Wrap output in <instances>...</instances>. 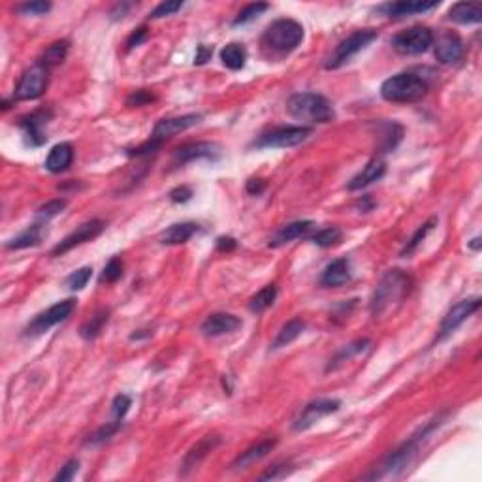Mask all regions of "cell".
I'll return each instance as SVG.
<instances>
[{"label": "cell", "instance_id": "48", "mask_svg": "<svg viewBox=\"0 0 482 482\" xmlns=\"http://www.w3.org/2000/svg\"><path fill=\"white\" fill-rule=\"evenodd\" d=\"M160 141L157 140H149L148 143H143V145H140V148L132 149V151H129L130 157H143V155H149V153H155V151H159L160 149Z\"/></svg>", "mask_w": 482, "mask_h": 482}, {"label": "cell", "instance_id": "49", "mask_svg": "<svg viewBox=\"0 0 482 482\" xmlns=\"http://www.w3.org/2000/svg\"><path fill=\"white\" fill-rule=\"evenodd\" d=\"M190 198H193V190L188 187H177L170 193V200L174 202V204H185V202H188Z\"/></svg>", "mask_w": 482, "mask_h": 482}, {"label": "cell", "instance_id": "8", "mask_svg": "<svg viewBox=\"0 0 482 482\" xmlns=\"http://www.w3.org/2000/svg\"><path fill=\"white\" fill-rule=\"evenodd\" d=\"M436 36L428 27H411L394 36L392 47L401 55H420L426 53L434 46Z\"/></svg>", "mask_w": 482, "mask_h": 482}, {"label": "cell", "instance_id": "45", "mask_svg": "<svg viewBox=\"0 0 482 482\" xmlns=\"http://www.w3.org/2000/svg\"><path fill=\"white\" fill-rule=\"evenodd\" d=\"M183 8V2H162L159 6L155 8L153 12L149 13L151 19H160V18H168V15H174L176 12H179Z\"/></svg>", "mask_w": 482, "mask_h": 482}, {"label": "cell", "instance_id": "23", "mask_svg": "<svg viewBox=\"0 0 482 482\" xmlns=\"http://www.w3.org/2000/svg\"><path fill=\"white\" fill-rule=\"evenodd\" d=\"M277 441L275 439H266V441H260L256 445H253L251 448H247L245 452H241L237 458L234 460L232 464V469H247L249 465L256 464L262 458H266L268 454L275 448Z\"/></svg>", "mask_w": 482, "mask_h": 482}, {"label": "cell", "instance_id": "1", "mask_svg": "<svg viewBox=\"0 0 482 482\" xmlns=\"http://www.w3.org/2000/svg\"><path fill=\"white\" fill-rule=\"evenodd\" d=\"M304 40V27L294 19H277L260 38L266 59L279 60L294 51Z\"/></svg>", "mask_w": 482, "mask_h": 482}, {"label": "cell", "instance_id": "21", "mask_svg": "<svg viewBox=\"0 0 482 482\" xmlns=\"http://www.w3.org/2000/svg\"><path fill=\"white\" fill-rule=\"evenodd\" d=\"M384 174H386V164H384V160L371 159L370 162L362 168V171L356 174V176L351 179L349 188H351V190H362V188L370 187L371 183L379 181Z\"/></svg>", "mask_w": 482, "mask_h": 482}, {"label": "cell", "instance_id": "46", "mask_svg": "<svg viewBox=\"0 0 482 482\" xmlns=\"http://www.w3.org/2000/svg\"><path fill=\"white\" fill-rule=\"evenodd\" d=\"M155 96L149 91H145V89H141V91H136V93H132L126 98V106L130 108H140V106H145V104H149V102H153Z\"/></svg>", "mask_w": 482, "mask_h": 482}, {"label": "cell", "instance_id": "7", "mask_svg": "<svg viewBox=\"0 0 482 482\" xmlns=\"http://www.w3.org/2000/svg\"><path fill=\"white\" fill-rule=\"evenodd\" d=\"M313 134L311 126H279L266 132L254 141V148L259 149H288L296 148Z\"/></svg>", "mask_w": 482, "mask_h": 482}, {"label": "cell", "instance_id": "52", "mask_svg": "<svg viewBox=\"0 0 482 482\" xmlns=\"http://www.w3.org/2000/svg\"><path fill=\"white\" fill-rule=\"evenodd\" d=\"M148 38V29L145 27H140V29L136 30V32H132L129 38V41H126V47L129 49H132V47H138L141 44V41Z\"/></svg>", "mask_w": 482, "mask_h": 482}, {"label": "cell", "instance_id": "50", "mask_svg": "<svg viewBox=\"0 0 482 482\" xmlns=\"http://www.w3.org/2000/svg\"><path fill=\"white\" fill-rule=\"evenodd\" d=\"M288 465H273L268 473H264V475H260V481H277V478H282V476L288 475Z\"/></svg>", "mask_w": 482, "mask_h": 482}, {"label": "cell", "instance_id": "34", "mask_svg": "<svg viewBox=\"0 0 482 482\" xmlns=\"http://www.w3.org/2000/svg\"><path fill=\"white\" fill-rule=\"evenodd\" d=\"M68 49H70V41L68 40H59L53 41L51 46H47V49L44 51L40 59V65H44L46 68H51V66H57L60 63H65L66 55H68Z\"/></svg>", "mask_w": 482, "mask_h": 482}, {"label": "cell", "instance_id": "37", "mask_svg": "<svg viewBox=\"0 0 482 482\" xmlns=\"http://www.w3.org/2000/svg\"><path fill=\"white\" fill-rule=\"evenodd\" d=\"M436 224H437V219L436 217H431V219H429V221H426V223H424L422 226H420V228H418L417 232L412 234L411 240L407 241L405 249L401 251V256H409V254L415 253L418 245H420V243H422V241L426 240V235H428L429 232L434 230V226H436Z\"/></svg>", "mask_w": 482, "mask_h": 482}, {"label": "cell", "instance_id": "15", "mask_svg": "<svg viewBox=\"0 0 482 482\" xmlns=\"http://www.w3.org/2000/svg\"><path fill=\"white\" fill-rule=\"evenodd\" d=\"M434 44H436V59L441 65H456L464 57V41L452 30L443 32Z\"/></svg>", "mask_w": 482, "mask_h": 482}, {"label": "cell", "instance_id": "54", "mask_svg": "<svg viewBox=\"0 0 482 482\" xmlns=\"http://www.w3.org/2000/svg\"><path fill=\"white\" fill-rule=\"evenodd\" d=\"M266 188V183L262 179H251L247 183V193L249 195H260Z\"/></svg>", "mask_w": 482, "mask_h": 482}, {"label": "cell", "instance_id": "29", "mask_svg": "<svg viewBox=\"0 0 482 482\" xmlns=\"http://www.w3.org/2000/svg\"><path fill=\"white\" fill-rule=\"evenodd\" d=\"M41 240H44V224L36 223L32 226L21 232L18 237H13L12 241H8L6 249L10 251H18V249H27V247H36L40 245Z\"/></svg>", "mask_w": 482, "mask_h": 482}, {"label": "cell", "instance_id": "33", "mask_svg": "<svg viewBox=\"0 0 482 482\" xmlns=\"http://www.w3.org/2000/svg\"><path fill=\"white\" fill-rule=\"evenodd\" d=\"M108 318H110V311H106V309L96 311L93 317L89 318L87 323L82 324V328H79V335H82L85 341H93V339H96V337L100 335L104 324L108 323Z\"/></svg>", "mask_w": 482, "mask_h": 482}, {"label": "cell", "instance_id": "26", "mask_svg": "<svg viewBox=\"0 0 482 482\" xmlns=\"http://www.w3.org/2000/svg\"><path fill=\"white\" fill-rule=\"evenodd\" d=\"M448 19L460 25L481 23L482 6L478 2H458L448 10Z\"/></svg>", "mask_w": 482, "mask_h": 482}, {"label": "cell", "instance_id": "28", "mask_svg": "<svg viewBox=\"0 0 482 482\" xmlns=\"http://www.w3.org/2000/svg\"><path fill=\"white\" fill-rule=\"evenodd\" d=\"M379 149L382 153H389V151H394L398 148V143L403 138V126L398 123H381L379 124Z\"/></svg>", "mask_w": 482, "mask_h": 482}, {"label": "cell", "instance_id": "51", "mask_svg": "<svg viewBox=\"0 0 482 482\" xmlns=\"http://www.w3.org/2000/svg\"><path fill=\"white\" fill-rule=\"evenodd\" d=\"M211 55H213V47L206 46V44H200L198 49H196L195 65H206L207 60H211Z\"/></svg>", "mask_w": 482, "mask_h": 482}, {"label": "cell", "instance_id": "16", "mask_svg": "<svg viewBox=\"0 0 482 482\" xmlns=\"http://www.w3.org/2000/svg\"><path fill=\"white\" fill-rule=\"evenodd\" d=\"M200 119L202 115H198V113H188V115H181V117L162 119V121H159V123L155 124L151 140H157L162 143V141L171 138V136L179 134V132H185V130H188L190 126L198 124L200 123Z\"/></svg>", "mask_w": 482, "mask_h": 482}, {"label": "cell", "instance_id": "19", "mask_svg": "<svg viewBox=\"0 0 482 482\" xmlns=\"http://www.w3.org/2000/svg\"><path fill=\"white\" fill-rule=\"evenodd\" d=\"M241 326V318L230 313H213L202 324V334L206 337H219V335L232 334Z\"/></svg>", "mask_w": 482, "mask_h": 482}, {"label": "cell", "instance_id": "39", "mask_svg": "<svg viewBox=\"0 0 482 482\" xmlns=\"http://www.w3.org/2000/svg\"><path fill=\"white\" fill-rule=\"evenodd\" d=\"M121 424L123 422H119V420H112V422H108L106 426H102L100 429H96L93 436H89L87 445H100V443L112 439V437L117 434L119 429H121Z\"/></svg>", "mask_w": 482, "mask_h": 482}, {"label": "cell", "instance_id": "10", "mask_svg": "<svg viewBox=\"0 0 482 482\" xmlns=\"http://www.w3.org/2000/svg\"><path fill=\"white\" fill-rule=\"evenodd\" d=\"M47 82H49V74L44 65L30 66L29 70L19 79L18 87H15V98L18 100H36L41 94L46 93Z\"/></svg>", "mask_w": 482, "mask_h": 482}, {"label": "cell", "instance_id": "36", "mask_svg": "<svg viewBox=\"0 0 482 482\" xmlns=\"http://www.w3.org/2000/svg\"><path fill=\"white\" fill-rule=\"evenodd\" d=\"M341 237H343L341 230L337 228V226H328V228L318 230L317 234L311 237V241L315 243V245H318V247L328 249V247L337 245V243L341 241Z\"/></svg>", "mask_w": 482, "mask_h": 482}, {"label": "cell", "instance_id": "25", "mask_svg": "<svg viewBox=\"0 0 482 482\" xmlns=\"http://www.w3.org/2000/svg\"><path fill=\"white\" fill-rule=\"evenodd\" d=\"M72 160H74V149L70 143H57L46 159V168L51 174H60L70 168Z\"/></svg>", "mask_w": 482, "mask_h": 482}, {"label": "cell", "instance_id": "27", "mask_svg": "<svg viewBox=\"0 0 482 482\" xmlns=\"http://www.w3.org/2000/svg\"><path fill=\"white\" fill-rule=\"evenodd\" d=\"M196 232H198V224L190 223V221L171 224L170 228H166L160 234V243L162 245H181V243H187Z\"/></svg>", "mask_w": 482, "mask_h": 482}, {"label": "cell", "instance_id": "11", "mask_svg": "<svg viewBox=\"0 0 482 482\" xmlns=\"http://www.w3.org/2000/svg\"><path fill=\"white\" fill-rule=\"evenodd\" d=\"M339 407H341V401L332 400V398H320V400L309 401V403L304 407V411L300 412V417L294 420L292 429H294V431H306V429H309L311 426H315L320 418L339 411Z\"/></svg>", "mask_w": 482, "mask_h": 482}, {"label": "cell", "instance_id": "14", "mask_svg": "<svg viewBox=\"0 0 482 482\" xmlns=\"http://www.w3.org/2000/svg\"><path fill=\"white\" fill-rule=\"evenodd\" d=\"M221 155V145L213 143V141H193V143H185L181 148L176 149L174 160L176 164H187V162H195V160H215Z\"/></svg>", "mask_w": 482, "mask_h": 482}, {"label": "cell", "instance_id": "3", "mask_svg": "<svg viewBox=\"0 0 482 482\" xmlns=\"http://www.w3.org/2000/svg\"><path fill=\"white\" fill-rule=\"evenodd\" d=\"M436 426H439V422L429 424V426H426L424 429H420V434L412 436L411 439L403 443L400 448H396L394 452L382 460V464L379 465V467H375L373 473H370L365 478H370V481H382V478H396V476H400L401 473L412 464V460L417 458L418 450H420V445H422L424 439L434 431Z\"/></svg>", "mask_w": 482, "mask_h": 482}, {"label": "cell", "instance_id": "43", "mask_svg": "<svg viewBox=\"0 0 482 482\" xmlns=\"http://www.w3.org/2000/svg\"><path fill=\"white\" fill-rule=\"evenodd\" d=\"M130 405H132V400H130L129 396H117L115 400H113L112 403V415H113V420H119V422H123L124 415L129 412Z\"/></svg>", "mask_w": 482, "mask_h": 482}, {"label": "cell", "instance_id": "22", "mask_svg": "<svg viewBox=\"0 0 482 482\" xmlns=\"http://www.w3.org/2000/svg\"><path fill=\"white\" fill-rule=\"evenodd\" d=\"M349 281H351V262L347 259L334 260L332 264L326 266L320 277V285L326 288L343 287Z\"/></svg>", "mask_w": 482, "mask_h": 482}, {"label": "cell", "instance_id": "18", "mask_svg": "<svg viewBox=\"0 0 482 482\" xmlns=\"http://www.w3.org/2000/svg\"><path fill=\"white\" fill-rule=\"evenodd\" d=\"M219 443H221V437H219L217 434H209V436L202 437L200 441L196 443L195 447L188 450L185 460H183L181 475H188L190 471H195L196 467L207 458V454L213 452V450L219 447Z\"/></svg>", "mask_w": 482, "mask_h": 482}, {"label": "cell", "instance_id": "24", "mask_svg": "<svg viewBox=\"0 0 482 482\" xmlns=\"http://www.w3.org/2000/svg\"><path fill=\"white\" fill-rule=\"evenodd\" d=\"M313 226H315L313 221H296V223L287 224V226H282L281 230H277L275 234H273V237L270 240V247H282V245H287L290 241L306 235Z\"/></svg>", "mask_w": 482, "mask_h": 482}, {"label": "cell", "instance_id": "32", "mask_svg": "<svg viewBox=\"0 0 482 482\" xmlns=\"http://www.w3.org/2000/svg\"><path fill=\"white\" fill-rule=\"evenodd\" d=\"M370 345H371L370 339H356V341L349 343V345H345L341 351H337V353H335L334 358L330 360V365L326 367V371L335 370V367H337V365H341L343 362H349V360L354 358V356L365 353V351L370 349Z\"/></svg>", "mask_w": 482, "mask_h": 482}, {"label": "cell", "instance_id": "20", "mask_svg": "<svg viewBox=\"0 0 482 482\" xmlns=\"http://www.w3.org/2000/svg\"><path fill=\"white\" fill-rule=\"evenodd\" d=\"M439 6V2L431 0V2H420V0H411V2H394V4H382L377 10L384 13L386 18L401 19L409 18V15H417V13H424L434 10Z\"/></svg>", "mask_w": 482, "mask_h": 482}, {"label": "cell", "instance_id": "41", "mask_svg": "<svg viewBox=\"0 0 482 482\" xmlns=\"http://www.w3.org/2000/svg\"><path fill=\"white\" fill-rule=\"evenodd\" d=\"M68 206V202L65 200V198H55V200H49L46 202L44 206L38 207V211H36V215L40 219H53L57 217L59 213L65 211V207Z\"/></svg>", "mask_w": 482, "mask_h": 482}, {"label": "cell", "instance_id": "13", "mask_svg": "<svg viewBox=\"0 0 482 482\" xmlns=\"http://www.w3.org/2000/svg\"><path fill=\"white\" fill-rule=\"evenodd\" d=\"M478 307H481V298H467V300L458 301L456 306L450 307V311L443 318L437 339H445L447 335L452 334L454 330H458L473 313L478 311Z\"/></svg>", "mask_w": 482, "mask_h": 482}, {"label": "cell", "instance_id": "4", "mask_svg": "<svg viewBox=\"0 0 482 482\" xmlns=\"http://www.w3.org/2000/svg\"><path fill=\"white\" fill-rule=\"evenodd\" d=\"M287 112L290 113V117L309 124H326L335 117L328 98L317 93L292 94L287 102Z\"/></svg>", "mask_w": 482, "mask_h": 482}, {"label": "cell", "instance_id": "31", "mask_svg": "<svg viewBox=\"0 0 482 482\" xmlns=\"http://www.w3.org/2000/svg\"><path fill=\"white\" fill-rule=\"evenodd\" d=\"M221 60H223V65L226 68H230V70H241L245 66V60H247V49L243 47V44L232 41L226 47H223Z\"/></svg>", "mask_w": 482, "mask_h": 482}, {"label": "cell", "instance_id": "35", "mask_svg": "<svg viewBox=\"0 0 482 482\" xmlns=\"http://www.w3.org/2000/svg\"><path fill=\"white\" fill-rule=\"evenodd\" d=\"M275 298H277L275 285H266L262 290H259V292L251 298V301H249V309H251L253 313L266 311L268 307L273 306Z\"/></svg>", "mask_w": 482, "mask_h": 482}, {"label": "cell", "instance_id": "17", "mask_svg": "<svg viewBox=\"0 0 482 482\" xmlns=\"http://www.w3.org/2000/svg\"><path fill=\"white\" fill-rule=\"evenodd\" d=\"M49 117H51V113L46 112V110H40V112H34L27 115V117L19 119V126L23 129L25 138H27V141L32 148H38L41 143H46L47 136L44 126L47 124Z\"/></svg>", "mask_w": 482, "mask_h": 482}, {"label": "cell", "instance_id": "55", "mask_svg": "<svg viewBox=\"0 0 482 482\" xmlns=\"http://www.w3.org/2000/svg\"><path fill=\"white\" fill-rule=\"evenodd\" d=\"M129 8H132V4H126V2H124V4H117V6L112 10V18L113 19L124 18V13H126V10H129Z\"/></svg>", "mask_w": 482, "mask_h": 482}, {"label": "cell", "instance_id": "56", "mask_svg": "<svg viewBox=\"0 0 482 482\" xmlns=\"http://www.w3.org/2000/svg\"><path fill=\"white\" fill-rule=\"evenodd\" d=\"M481 237H475V240H471L469 243V249H473V251H478L481 249Z\"/></svg>", "mask_w": 482, "mask_h": 482}, {"label": "cell", "instance_id": "30", "mask_svg": "<svg viewBox=\"0 0 482 482\" xmlns=\"http://www.w3.org/2000/svg\"><path fill=\"white\" fill-rule=\"evenodd\" d=\"M304 330H306V323H304L301 318H292V320H288V323L279 330L275 341L271 343V349L287 347V345L296 341V339L304 334Z\"/></svg>", "mask_w": 482, "mask_h": 482}, {"label": "cell", "instance_id": "40", "mask_svg": "<svg viewBox=\"0 0 482 482\" xmlns=\"http://www.w3.org/2000/svg\"><path fill=\"white\" fill-rule=\"evenodd\" d=\"M91 275H93V268H91V266L79 268V270L74 271L72 275H68V279H66V287L70 288V290H82V288L87 287Z\"/></svg>", "mask_w": 482, "mask_h": 482}, {"label": "cell", "instance_id": "42", "mask_svg": "<svg viewBox=\"0 0 482 482\" xmlns=\"http://www.w3.org/2000/svg\"><path fill=\"white\" fill-rule=\"evenodd\" d=\"M123 277V260L119 256H113L106 264L104 271H102L100 282H115Z\"/></svg>", "mask_w": 482, "mask_h": 482}, {"label": "cell", "instance_id": "38", "mask_svg": "<svg viewBox=\"0 0 482 482\" xmlns=\"http://www.w3.org/2000/svg\"><path fill=\"white\" fill-rule=\"evenodd\" d=\"M268 8H270V4H266V2L247 4V6L243 8V10L237 13V18L234 19V27H240V25H245V23H249V21H253V19L259 18L260 13H264Z\"/></svg>", "mask_w": 482, "mask_h": 482}, {"label": "cell", "instance_id": "5", "mask_svg": "<svg viewBox=\"0 0 482 482\" xmlns=\"http://www.w3.org/2000/svg\"><path fill=\"white\" fill-rule=\"evenodd\" d=\"M428 83L412 72H403L389 77L381 85V96L394 104H415L428 94Z\"/></svg>", "mask_w": 482, "mask_h": 482}, {"label": "cell", "instance_id": "9", "mask_svg": "<svg viewBox=\"0 0 482 482\" xmlns=\"http://www.w3.org/2000/svg\"><path fill=\"white\" fill-rule=\"evenodd\" d=\"M74 309H76V300L68 298V300L59 301V304H55V306H51L49 309L40 313V315H36V317L32 318V323H30L29 326H27V330H25V334L27 335L46 334L47 330L53 328V326H57V324L63 323V320H66V318L70 317L72 313H74Z\"/></svg>", "mask_w": 482, "mask_h": 482}, {"label": "cell", "instance_id": "2", "mask_svg": "<svg viewBox=\"0 0 482 482\" xmlns=\"http://www.w3.org/2000/svg\"><path fill=\"white\" fill-rule=\"evenodd\" d=\"M412 281L405 271L390 270L382 275L381 282L377 285L373 298H371V313L373 317H381L386 315L390 309L400 306L405 300L409 292H411Z\"/></svg>", "mask_w": 482, "mask_h": 482}, {"label": "cell", "instance_id": "6", "mask_svg": "<svg viewBox=\"0 0 482 482\" xmlns=\"http://www.w3.org/2000/svg\"><path fill=\"white\" fill-rule=\"evenodd\" d=\"M379 32L373 29H362L356 30L353 34L345 38L343 41H339V46L335 47L334 51L330 53V57L324 60V68L326 70H337L341 68L343 65H347L349 60L353 59L354 55H358L362 49L370 46L371 41L377 40Z\"/></svg>", "mask_w": 482, "mask_h": 482}, {"label": "cell", "instance_id": "47", "mask_svg": "<svg viewBox=\"0 0 482 482\" xmlns=\"http://www.w3.org/2000/svg\"><path fill=\"white\" fill-rule=\"evenodd\" d=\"M77 471H79V462H77V460H70V462H66L65 467H60L59 473L55 475V482L72 481V478L77 475Z\"/></svg>", "mask_w": 482, "mask_h": 482}, {"label": "cell", "instance_id": "53", "mask_svg": "<svg viewBox=\"0 0 482 482\" xmlns=\"http://www.w3.org/2000/svg\"><path fill=\"white\" fill-rule=\"evenodd\" d=\"M235 247H237V241L234 237H230V235H226V237L223 235V237L217 240V249L221 253H232Z\"/></svg>", "mask_w": 482, "mask_h": 482}, {"label": "cell", "instance_id": "44", "mask_svg": "<svg viewBox=\"0 0 482 482\" xmlns=\"http://www.w3.org/2000/svg\"><path fill=\"white\" fill-rule=\"evenodd\" d=\"M51 10V4L49 2H27V4H21L18 6V12L23 13V15H46L47 12Z\"/></svg>", "mask_w": 482, "mask_h": 482}, {"label": "cell", "instance_id": "12", "mask_svg": "<svg viewBox=\"0 0 482 482\" xmlns=\"http://www.w3.org/2000/svg\"><path fill=\"white\" fill-rule=\"evenodd\" d=\"M104 228H106V223L100 221V219H93V221L83 223L82 226H77L72 234L66 235L65 240L60 241L59 245L53 249V256H60V254L68 253V251H72L77 245H83V243L98 237L104 232Z\"/></svg>", "mask_w": 482, "mask_h": 482}]
</instances>
